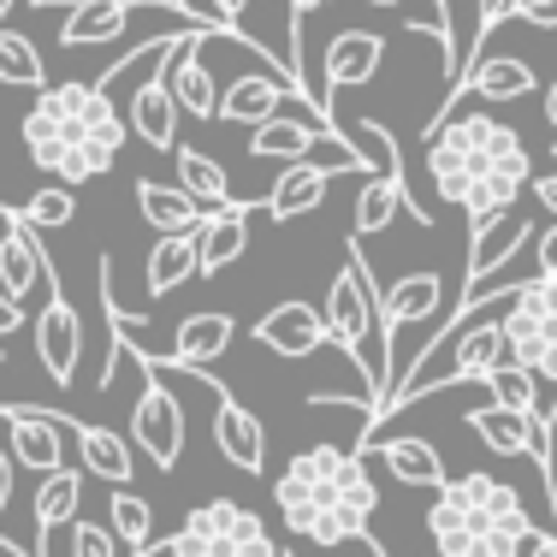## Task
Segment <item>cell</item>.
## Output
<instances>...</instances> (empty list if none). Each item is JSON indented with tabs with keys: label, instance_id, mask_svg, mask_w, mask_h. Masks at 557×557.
<instances>
[{
	"label": "cell",
	"instance_id": "1",
	"mask_svg": "<svg viewBox=\"0 0 557 557\" xmlns=\"http://www.w3.org/2000/svg\"><path fill=\"white\" fill-rule=\"evenodd\" d=\"M428 178L440 190V202L462 208L474 220H493L504 208H516V196L534 178L522 131H510L493 113H445L428 125Z\"/></svg>",
	"mask_w": 557,
	"mask_h": 557
},
{
	"label": "cell",
	"instance_id": "37",
	"mask_svg": "<svg viewBox=\"0 0 557 557\" xmlns=\"http://www.w3.org/2000/svg\"><path fill=\"white\" fill-rule=\"evenodd\" d=\"M24 225H36V232H60V225H72L77 220V196H72V184H42V190L24 202Z\"/></svg>",
	"mask_w": 557,
	"mask_h": 557
},
{
	"label": "cell",
	"instance_id": "29",
	"mask_svg": "<svg viewBox=\"0 0 557 557\" xmlns=\"http://www.w3.org/2000/svg\"><path fill=\"white\" fill-rule=\"evenodd\" d=\"M137 214L166 237V232H190V225L202 220V202H196V196H184L178 184H154V178H143V184H137Z\"/></svg>",
	"mask_w": 557,
	"mask_h": 557
},
{
	"label": "cell",
	"instance_id": "32",
	"mask_svg": "<svg viewBox=\"0 0 557 557\" xmlns=\"http://www.w3.org/2000/svg\"><path fill=\"white\" fill-rule=\"evenodd\" d=\"M190 278H196V237L190 232H166L161 244L149 249V290L166 297V290L190 285Z\"/></svg>",
	"mask_w": 557,
	"mask_h": 557
},
{
	"label": "cell",
	"instance_id": "6",
	"mask_svg": "<svg viewBox=\"0 0 557 557\" xmlns=\"http://www.w3.org/2000/svg\"><path fill=\"white\" fill-rule=\"evenodd\" d=\"M504 350L516 368L557 386V278H522L504 302Z\"/></svg>",
	"mask_w": 557,
	"mask_h": 557
},
{
	"label": "cell",
	"instance_id": "24",
	"mask_svg": "<svg viewBox=\"0 0 557 557\" xmlns=\"http://www.w3.org/2000/svg\"><path fill=\"white\" fill-rule=\"evenodd\" d=\"M143 12V0H84V7L65 12V48H96V42H119L131 30V18Z\"/></svg>",
	"mask_w": 557,
	"mask_h": 557
},
{
	"label": "cell",
	"instance_id": "7",
	"mask_svg": "<svg viewBox=\"0 0 557 557\" xmlns=\"http://www.w3.org/2000/svg\"><path fill=\"white\" fill-rule=\"evenodd\" d=\"M172 552L178 557H285L278 540L268 534V522L232 498H214L184 516V528L172 534Z\"/></svg>",
	"mask_w": 557,
	"mask_h": 557
},
{
	"label": "cell",
	"instance_id": "44",
	"mask_svg": "<svg viewBox=\"0 0 557 557\" xmlns=\"http://www.w3.org/2000/svg\"><path fill=\"white\" fill-rule=\"evenodd\" d=\"M314 7H333V0H285V12H290V42H297V30H302V18H309Z\"/></svg>",
	"mask_w": 557,
	"mask_h": 557
},
{
	"label": "cell",
	"instance_id": "39",
	"mask_svg": "<svg viewBox=\"0 0 557 557\" xmlns=\"http://www.w3.org/2000/svg\"><path fill=\"white\" fill-rule=\"evenodd\" d=\"M510 18H528L540 30H557V0H510Z\"/></svg>",
	"mask_w": 557,
	"mask_h": 557
},
{
	"label": "cell",
	"instance_id": "4",
	"mask_svg": "<svg viewBox=\"0 0 557 557\" xmlns=\"http://www.w3.org/2000/svg\"><path fill=\"white\" fill-rule=\"evenodd\" d=\"M428 540L440 557H522L534 540V516L498 474H445L428 510Z\"/></svg>",
	"mask_w": 557,
	"mask_h": 557
},
{
	"label": "cell",
	"instance_id": "42",
	"mask_svg": "<svg viewBox=\"0 0 557 557\" xmlns=\"http://www.w3.org/2000/svg\"><path fill=\"white\" fill-rule=\"evenodd\" d=\"M244 12H249V0H208V18L225 24V30H232V24L244 18Z\"/></svg>",
	"mask_w": 557,
	"mask_h": 557
},
{
	"label": "cell",
	"instance_id": "35",
	"mask_svg": "<svg viewBox=\"0 0 557 557\" xmlns=\"http://www.w3.org/2000/svg\"><path fill=\"white\" fill-rule=\"evenodd\" d=\"M397 208H404V184H397V178H368L362 196H356V237L386 232Z\"/></svg>",
	"mask_w": 557,
	"mask_h": 557
},
{
	"label": "cell",
	"instance_id": "13",
	"mask_svg": "<svg viewBox=\"0 0 557 557\" xmlns=\"http://www.w3.org/2000/svg\"><path fill=\"white\" fill-rule=\"evenodd\" d=\"M440 309H445V278L440 273H404L380 290L386 338H404L409 326H421V338H428V350H433V321H440Z\"/></svg>",
	"mask_w": 557,
	"mask_h": 557
},
{
	"label": "cell",
	"instance_id": "5",
	"mask_svg": "<svg viewBox=\"0 0 557 557\" xmlns=\"http://www.w3.org/2000/svg\"><path fill=\"white\" fill-rule=\"evenodd\" d=\"M326 338L338 344L344 356L356 362L374 409L386 416V386H392V344H386V321H380V290L368 278L362 244H350L338 278L326 285Z\"/></svg>",
	"mask_w": 557,
	"mask_h": 557
},
{
	"label": "cell",
	"instance_id": "48",
	"mask_svg": "<svg viewBox=\"0 0 557 557\" xmlns=\"http://www.w3.org/2000/svg\"><path fill=\"white\" fill-rule=\"evenodd\" d=\"M546 125L557 131V77H552V89H546Z\"/></svg>",
	"mask_w": 557,
	"mask_h": 557
},
{
	"label": "cell",
	"instance_id": "21",
	"mask_svg": "<svg viewBox=\"0 0 557 557\" xmlns=\"http://www.w3.org/2000/svg\"><path fill=\"white\" fill-rule=\"evenodd\" d=\"M42 278H48V256L36 249L30 225L12 220V214H0V290H7V297L24 309V297H30Z\"/></svg>",
	"mask_w": 557,
	"mask_h": 557
},
{
	"label": "cell",
	"instance_id": "51",
	"mask_svg": "<svg viewBox=\"0 0 557 557\" xmlns=\"http://www.w3.org/2000/svg\"><path fill=\"white\" fill-rule=\"evenodd\" d=\"M433 557H440V552H433Z\"/></svg>",
	"mask_w": 557,
	"mask_h": 557
},
{
	"label": "cell",
	"instance_id": "27",
	"mask_svg": "<svg viewBox=\"0 0 557 557\" xmlns=\"http://www.w3.org/2000/svg\"><path fill=\"white\" fill-rule=\"evenodd\" d=\"M72 440H77V457H84V469L96 474V481H113V486L131 481V462H137V457H131V440H125V433L96 428V421H77Z\"/></svg>",
	"mask_w": 557,
	"mask_h": 557
},
{
	"label": "cell",
	"instance_id": "36",
	"mask_svg": "<svg viewBox=\"0 0 557 557\" xmlns=\"http://www.w3.org/2000/svg\"><path fill=\"white\" fill-rule=\"evenodd\" d=\"M486 386H493V404H504V409H516V416H540V397H534V374L528 368H516L510 356L486 374ZM546 421V416H540Z\"/></svg>",
	"mask_w": 557,
	"mask_h": 557
},
{
	"label": "cell",
	"instance_id": "19",
	"mask_svg": "<svg viewBox=\"0 0 557 557\" xmlns=\"http://www.w3.org/2000/svg\"><path fill=\"white\" fill-rule=\"evenodd\" d=\"M256 344L273 356H290V362H297V356H314L326 344V314L309 309V302H278V309L261 314Z\"/></svg>",
	"mask_w": 557,
	"mask_h": 557
},
{
	"label": "cell",
	"instance_id": "25",
	"mask_svg": "<svg viewBox=\"0 0 557 557\" xmlns=\"http://www.w3.org/2000/svg\"><path fill=\"white\" fill-rule=\"evenodd\" d=\"M380 60H386V36H374V30H338L333 42H326V84H333V89L374 84Z\"/></svg>",
	"mask_w": 557,
	"mask_h": 557
},
{
	"label": "cell",
	"instance_id": "3",
	"mask_svg": "<svg viewBox=\"0 0 557 557\" xmlns=\"http://www.w3.org/2000/svg\"><path fill=\"white\" fill-rule=\"evenodd\" d=\"M125 143L131 125L101 84H54L24 113V149L60 184H89L101 172H113Z\"/></svg>",
	"mask_w": 557,
	"mask_h": 557
},
{
	"label": "cell",
	"instance_id": "46",
	"mask_svg": "<svg viewBox=\"0 0 557 557\" xmlns=\"http://www.w3.org/2000/svg\"><path fill=\"white\" fill-rule=\"evenodd\" d=\"M522 557H557V540H552V534H534V540L522 546Z\"/></svg>",
	"mask_w": 557,
	"mask_h": 557
},
{
	"label": "cell",
	"instance_id": "43",
	"mask_svg": "<svg viewBox=\"0 0 557 557\" xmlns=\"http://www.w3.org/2000/svg\"><path fill=\"white\" fill-rule=\"evenodd\" d=\"M18 326H24V309L7 297V290H0V344H7L12 333H18Z\"/></svg>",
	"mask_w": 557,
	"mask_h": 557
},
{
	"label": "cell",
	"instance_id": "9",
	"mask_svg": "<svg viewBox=\"0 0 557 557\" xmlns=\"http://www.w3.org/2000/svg\"><path fill=\"white\" fill-rule=\"evenodd\" d=\"M131 440H137V450L154 462L161 474L178 469L184 457V404L172 397V386L161 374H143V392H137V409H131Z\"/></svg>",
	"mask_w": 557,
	"mask_h": 557
},
{
	"label": "cell",
	"instance_id": "34",
	"mask_svg": "<svg viewBox=\"0 0 557 557\" xmlns=\"http://www.w3.org/2000/svg\"><path fill=\"white\" fill-rule=\"evenodd\" d=\"M108 516H113V540H119L125 552L154 546V510H149V498H137L131 486H113Z\"/></svg>",
	"mask_w": 557,
	"mask_h": 557
},
{
	"label": "cell",
	"instance_id": "41",
	"mask_svg": "<svg viewBox=\"0 0 557 557\" xmlns=\"http://www.w3.org/2000/svg\"><path fill=\"white\" fill-rule=\"evenodd\" d=\"M528 190H534L540 208H546V214L557 220V166H552V172H534V178H528Z\"/></svg>",
	"mask_w": 557,
	"mask_h": 557
},
{
	"label": "cell",
	"instance_id": "30",
	"mask_svg": "<svg viewBox=\"0 0 557 557\" xmlns=\"http://www.w3.org/2000/svg\"><path fill=\"white\" fill-rule=\"evenodd\" d=\"M172 172H178V190L196 196L202 208H232V178H225L220 161H208L202 149H172Z\"/></svg>",
	"mask_w": 557,
	"mask_h": 557
},
{
	"label": "cell",
	"instance_id": "45",
	"mask_svg": "<svg viewBox=\"0 0 557 557\" xmlns=\"http://www.w3.org/2000/svg\"><path fill=\"white\" fill-rule=\"evenodd\" d=\"M12 474H18V462H12V450L0 445V510L12 504Z\"/></svg>",
	"mask_w": 557,
	"mask_h": 557
},
{
	"label": "cell",
	"instance_id": "26",
	"mask_svg": "<svg viewBox=\"0 0 557 557\" xmlns=\"http://www.w3.org/2000/svg\"><path fill=\"white\" fill-rule=\"evenodd\" d=\"M232 338H237V321H232V314H190V321H178V338H172V356H166V362L208 368V362H220V356L232 350Z\"/></svg>",
	"mask_w": 557,
	"mask_h": 557
},
{
	"label": "cell",
	"instance_id": "16",
	"mask_svg": "<svg viewBox=\"0 0 557 557\" xmlns=\"http://www.w3.org/2000/svg\"><path fill=\"white\" fill-rule=\"evenodd\" d=\"M161 65H166V54L154 60V72L143 77L137 89H131V101H125V125H131V137H137V143H149V149L172 154V149H178V101H172Z\"/></svg>",
	"mask_w": 557,
	"mask_h": 557
},
{
	"label": "cell",
	"instance_id": "33",
	"mask_svg": "<svg viewBox=\"0 0 557 557\" xmlns=\"http://www.w3.org/2000/svg\"><path fill=\"white\" fill-rule=\"evenodd\" d=\"M0 84L7 89H48V65H42V48L30 42L24 30H7L0 24Z\"/></svg>",
	"mask_w": 557,
	"mask_h": 557
},
{
	"label": "cell",
	"instance_id": "47",
	"mask_svg": "<svg viewBox=\"0 0 557 557\" xmlns=\"http://www.w3.org/2000/svg\"><path fill=\"white\" fill-rule=\"evenodd\" d=\"M137 557H178V552H172V540H154V546H143Z\"/></svg>",
	"mask_w": 557,
	"mask_h": 557
},
{
	"label": "cell",
	"instance_id": "23",
	"mask_svg": "<svg viewBox=\"0 0 557 557\" xmlns=\"http://www.w3.org/2000/svg\"><path fill=\"white\" fill-rule=\"evenodd\" d=\"M356 457L392 469V481H404V486H428V493L445 486V462H440V450H433L428 440H380V445H362Z\"/></svg>",
	"mask_w": 557,
	"mask_h": 557
},
{
	"label": "cell",
	"instance_id": "17",
	"mask_svg": "<svg viewBox=\"0 0 557 557\" xmlns=\"http://www.w3.org/2000/svg\"><path fill=\"white\" fill-rule=\"evenodd\" d=\"M256 208H261V202L208 208V214L190 225V237H196V278L225 273L237 256H244V249H249V214H256Z\"/></svg>",
	"mask_w": 557,
	"mask_h": 557
},
{
	"label": "cell",
	"instance_id": "40",
	"mask_svg": "<svg viewBox=\"0 0 557 557\" xmlns=\"http://www.w3.org/2000/svg\"><path fill=\"white\" fill-rule=\"evenodd\" d=\"M534 261H540V278H557V220L534 237Z\"/></svg>",
	"mask_w": 557,
	"mask_h": 557
},
{
	"label": "cell",
	"instance_id": "22",
	"mask_svg": "<svg viewBox=\"0 0 557 557\" xmlns=\"http://www.w3.org/2000/svg\"><path fill=\"white\" fill-rule=\"evenodd\" d=\"M321 149H333V137H326L314 119H290V113L261 119L256 137H249V154H256V161H314Z\"/></svg>",
	"mask_w": 557,
	"mask_h": 557
},
{
	"label": "cell",
	"instance_id": "28",
	"mask_svg": "<svg viewBox=\"0 0 557 557\" xmlns=\"http://www.w3.org/2000/svg\"><path fill=\"white\" fill-rule=\"evenodd\" d=\"M338 131H344V143L356 149V161H362L368 178H397L404 184V154H397L392 131L380 125V119H338Z\"/></svg>",
	"mask_w": 557,
	"mask_h": 557
},
{
	"label": "cell",
	"instance_id": "18",
	"mask_svg": "<svg viewBox=\"0 0 557 557\" xmlns=\"http://www.w3.org/2000/svg\"><path fill=\"white\" fill-rule=\"evenodd\" d=\"M534 244V225L522 220V208H504L493 220H474L469 225V285L493 278L498 268H510L522 249Z\"/></svg>",
	"mask_w": 557,
	"mask_h": 557
},
{
	"label": "cell",
	"instance_id": "11",
	"mask_svg": "<svg viewBox=\"0 0 557 557\" xmlns=\"http://www.w3.org/2000/svg\"><path fill=\"white\" fill-rule=\"evenodd\" d=\"M42 290H48V302H42V314H36V362H42V374L54 380V386H72L77 356H84V326H77V309L54 290V268H48Z\"/></svg>",
	"mask_w": 557,
	"mask_h": 557
},
{
	"label": "cell",
	"instance_id": "8",
	"mask_svg": "<svg viewBox=\"0 0 557 557\" xmlns=\"http://www.w3.org/2000/svg\"><path fill=\"white\" fill-rule=\"evenodd\" d=\"M338 172H362V161H356V149L350 143H333V149H321L314 161H290L285 172H278V184L268 196H261V208L285 225V220H302V214H314V208L326 202V190H333V178Z\"/></svg>",
	"mask_w": 557,
	"mask_h": 557
},
{
	"label": "cell",
	"instance_id": "12",
	"mask_svg": "<svg viewBox=\"0 0 557 557\" xmlns=\"http://www.w3.org/2000/svg\"><path fill=\"white\" fill-rule=\"evenodd\" d=\"M0 416H7L12 462H18V469H30L36 481H48L54 469H65V416L30 409V404H12V409H0Z\"/></svg>",
	"mask_w": 557,
	"mask_h": 557
},
{
	"label": "cell",
	"instance_id": "15",
	"mask_svg": "<svg viewBox=\"0 0 557 557\" xmlns=\"http://www.w3.org/2000/svg\"><path fill=\"white\" fill-rule=\"evenodd\" d=\"M202 380L214 386V445H220V457L232 462V469H244V474H261L268 469V428H261L214 374H202Z\"/></svg>",
	"mask_w": 557,
	"mask_h": 557
},
{
	"label": "cell",
	"instance_id": "31",
	"mask_svg": "<svg viewBox=\"0 0 557 557\" xmlns=\"http://www.w3.org/2000/svg\"><path fill=\"white\" fill-rule=\"evenodd\" d=\"M77 498H84V474H77V469H54L48 481H36V498H30L36 534L72 522V516H77Z\"/></svg>",
	"mask_w": 557,
	"mask_h": 557
},
{
	"label": "cell",
	"instance_id": "38",
	"mask_svg": "<svg viewBox=\"0 0 557 557\" xmlns=\"http://www.w3.org/2000/svg\"><path fill=\"white\" fill-rule=\"evenodd\" d=\"M72 557H119V540H113V528L72 522Z\"/></svg>",
	"mask_w": 557,
	"mask_h": 557
},
{
	"label": "cell",
	"instance_id": "20",
	"mask_svg": "<svg viewBox=\"0 0 557 557\" xmlns=\"http://www.w3.org/2000/svg\"><path fill=\"white\" fill-rule=\"evenodd\" d=\"M462 89L469 96H481V101H522V96H534V72H528V60H516V54H493V60H474L469 72H462V84L445 96V108H440V119L462 101Z\"/></svg>",
	"mask_w": 557,
	"mask_h": 557
},
{
	"label": "cell",
	"instance_id": "2",
	"mask_svg": "<svg viewBox=\"0 0 557 557\" xmlns=\"http://www.w3.org/2000/svg\"><path fill=\"white\" fill-rule=\"evenodd\" d=\"M273 504L290 534L314 540V546H344V540H362L374 528L380 486L368 474V457L314 445L302 457H290V469L273 481Z\"/></svg>",
	"mask_w": 557,
	"mask_h": 557
},
{
	"label": "cell",
	"instance_id": "49",
	"mask_svg": "<svg viewBox=\"0 0 557 557\" xmlns=\"http://www.w3.org/2000/svg\"><path fill=\"white\" fill-rule=\"evenodd\" d=\"M368 7H404V0H368Z\"/></svg>",
	"mask_w": 557,
	"mask_h": 557
},
{
	"label": "cell",
	"instance_id": "10",
	"mask_svg": "<svg viewBox=\"0 0 557 557\" xmlns=\"http://www.w3.org/2000/svg\"><path fill=\"white\" fill-rule=\"evenodd\" d=\"M220 30H184V36H172V48H166V89H172V101H178V113H190V119H220V84H214V72H208V60H202V48L214 42Z\"/></svg>",
	"mask_w": 557,
	"mask_h": 557
},
{
	"label": "cell",
	"instance_id": "50",
	"mask_svg": "<svg viewBox=\"0 0 557 557\" xmlns=\"http://www.w3.org/2000/svg\"><path fill=\"white\" fill-rule=\"evenodd\" d=\"M161 7H184V0H161Z\"/></svg>",
	"mask_w": 557,
	"mask_h": 557
},
{
	"label": "cell",
	"instance_id": "14",
	"mask_svg": "<svg viewBox=\"0 0 557 557\" xmlns=\"http://www.w3.org/2000/svg\"><path fill=\"white\" fill-rule=\"evenodd\" d=\"M290 101H309L297 77H285V72H249V77H232V89H220V119H225V125H249V131H256L261 119L285 113ZM309 108H314V101H309Z\"/></svg>",
	"mask_w": 557,
	"mask_h": 557
}]
</instances>
